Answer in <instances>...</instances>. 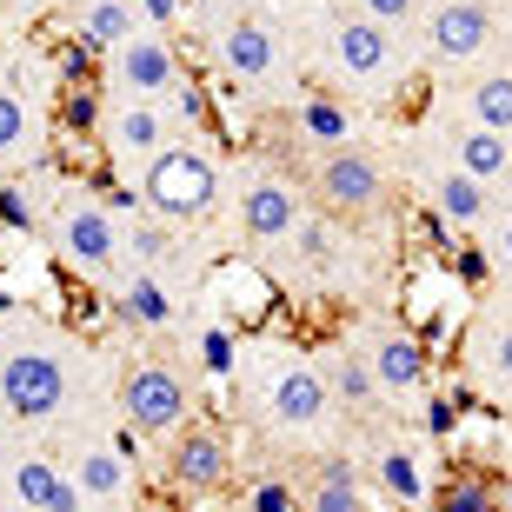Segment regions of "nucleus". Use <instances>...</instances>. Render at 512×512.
I'll list each match as a JSON object with an SVG mask.
<instances>
[{"label": "nucleus", "instance_id": "f257e3e1", "mask_svg": "<svg viewBox=\"0 0 512 512\" xmlns=\"http://www.w3.org/2000/svg\"><path fill=\"white\" fill-rule=\"evenodd\" d=\"M213 200H220V173H213L207 153H193V147L153 153L147 173H140V207L153 220H167V227H187V220L213 213Z\"/></svg>", "mask_w": 512, "mask_h": 512}, {"label": "nucleus", "instance_id": "f03ea898", "mask_svg": "<svg viewBox=\"0 0 512 512\" xmlns=\"http://www.w3.org/2000/svg\"><path fill=\"white\" fill-rule=\"evenodd\" d=\"M74 380H67V360L54 346L40 340H20V346H0V413L34 426V419H54L67 406Z\"/></svg>", "mask_w": 512, "mask_h": 512}, {"label": "nucleus", "instance_id": "7ed1b4c3", "mask_svg": "<svg viewBox=\"0 0 512 512\" xmlns=\"http://www.w3.org/2000/svg\"><path fill=\"white\" fill-rule=\"evenodd\" d=\"M333 60H340V74L353 80L360 94H373V100L399 94V80H406L399 34L380 27V20H366V14H340L333 20Z\"/></svg>", "mask_w": 512, "mask_h": 512}, {"label": "nucleus", "instance_id": "20e7f679", "mask_svg": "<svg viewBox=\"0 0 512 512\" xmlns=\"http://www.w3.org/2000/svg\"><path fill=\"white\" fill-rule=\"evenodd\" d=\"M120 419H127L140 439H167L193 419V386L187 373H173L167 360H147L120 380Z\"/></svg>", "mask_w": 512, "mask_h": 512}, {"label": "nucleus", "instance_id": "39448f33", "mask_svg": "<svg viewBox=\"0 0 512 512\" xmlns=\"http://www.w3.org/2000/svg\"><path fill=\"white\" fill-rule=\"evenodd\" d=\"M54 253H60V266H74L87 280H114L120 273V220L100 200L74 193L54 220Z\"/></svg>", "mask_w": 512, "mask_h": 512}, {"label": "nucleus", "instance_id": "423d86ee", "mask_svg": "<svg viewBox=\"0 0 512 512\" xmlns=\"http://www.w3.org/2000/svg\"><path fill=\"white\" fill-rule=\"evenodd\" d=\"M160 473H167L173 493L207 499L233 479V439L213 426V419H187L180 433H167V453H160Z\"/></svg>", "mask_w": 512, "mask_h": 512}, {"label": "nucleus", "instance_id": "0eeeda50", "mask_svg": "<svg viewBox=\"0 0 512 512\" xmlns=\"http://www.w3.org/2000/svg\"><path fill=\"white\" fill-rule=\"evenodd\" d=\"M313 193L326 200V213H333V220H373V213H386V173H380V160H373V153H360V147L320 153Z\"/></svg>", "mask_w": 512, "mask_h": 512}, {"label": "nucleus", "instance_id": "6e6552de", "mask_svg": "<svg viewBox=\"0 0 512 512\" xmlns=\"http://www.w3.org/2000/svg\"><path fill=\"white\" fill-rule=\"evenodd\" d=\"M213 60H220L240 87H273V80L286 74L280 34H273L266 20H253V14H233L227 27H213Z\"/></svg>", "mask_w": 512, "mask_h": 512}, {"label": "nucleus", "instance_id": "1a4fd4ad", "mask_svg": "<svg viewBox=\"0 0 512 512\" xmlns=\"http://www.w3.org/2000/svg\"><path fill=\"white\" fill-rule=\"evenodd\" d=\"M326 413H333V393H326L320 366H306V360H273L266 366V419H273L280 433H313Z\"/></svg>", "mask_w": 512, "mask_h": 512}, {"label": "nucleus", "instance_id": "9d476101", "mask_svg": "<svg viewBox=\"0 0 512 512\" xmlns=\"http://www.w3.org/2000/svg\"><path fill=\"white\" fill-rule=\"evenodd\" d=\"M300 220H306V193L293 180H280V173H253L247 193H240V227H247V240L286 247Z\"/></svg>", "mask_w": 512, "mask_h": 512}, {"label": "nucleus", "instance_id": "9b49d317", "mask_svg": "<svg viewBox=\"0 0 512 512\" xmlns=\"http://www.w3.org/2000/svg\"><path fill=\"white\" fill-rule=\"evenodd\" d=\"M180 80V60H173L167 40H153V34H133L114 47V87H127L133 100H160Z\"/></svg>", "mask_w": 512, "mask_h": 512}, {"label": "nucleus", "instance_id": "f8f14e48", "mask_svg": "<svg viewBox=\"0 0 512 512\" xmlns=\"http://www.w3.org/2000/svg\"><path fill=\"white\" fill-rule=\"evenodd\" d=\"M114 313L127 326H140V333H167L180 320V300H173L167 280H153L147 266H120L114 273Z\"/></svg>", "mask_w": 512, "mask_h": 512}, {"label": "nucleus", "instance_id": "ddd939ff", "mask_svg": "<svg viewBox=\"0 0 512 512\" xmlns=\"http://www.w3.org/2000/svg\"><path fill=\"white\" fill-rule=\"evenodd\" d=\"M426 40H433L439 60H473L493 40V7L486 0H439L433 20H426Z\"/></svg>", "mask_w": 512, "mask_h": 512}, {"label": "nucleus", "instance_id": "4468645a", "mask_svg": "<svg viewBox=\"0 0 512 512\" xmlns=\"http://www.w3.org/2000/svg\"><path fill=\"white\" fill-rule=\"evenodd\" d=\"M74 486H80V499H94V506H107V512H133V459H127V446H87L80 453V466H74Z\"/></svg>", "mask_w": 512, "mask_h": 512}, {"label": "nucleus", "instance_id": "2eb2a0df", "mask_svg": "<svg viewBox=\"0 0 512 512\" xmlns=\"http://www.w3.org/2000/svg\"><path fill=\"white\" fill-rule=\"evenodd\" d=\"M120 253H133V266H147L153 280H167L173 273H187V240H180V227H167V220H153V213H133V220H120Z\"/></svg>", "mask_w": 512, "mask_h": 512}, {"label": "nucleus", "instance_id": "dca6fc26", "mask_svg": "<svg viewBox=\"0 0 512 512\" xmlns=\"http://www.w3.org/2000/svg\"><path fill=\"white\" fill-rule=\"evenodd\" d=\"M107 147H114V160H153V153H167L173 127H167V114H160V100H127V107H114V114H107Z\"/></svg>", "mask_w": 512, "mask_h": 512}, {"label": "nucleus", "instance_id": "f3484780", "mask_svg": "<svg viewBox=\"0 0 512 512\" xmlns=\"http://www.w3.org/2000/svg\"><path fill=\"white\" fill-rule=\"evenodd\" d=\"M366 366H373L380 393H419V386H426V346H419L406 326H380L373 346H366Z\"/></svg>", "mask_w": 512, "mask_h": 512}, {"label": "nucleus", "instance_id": "a211bd4d", "mask_svg": "<svg viewBox=\"0 0 512 512\" xmlns=\"http://www.w3.org/2000/svg\"><path fill=\"white\" fill-rule=\"evenodd\" d=\"M453 167L493 193V187L512 180V140L506 133H486V127H459L453 133Z\"/></svg>", "mask_w": 512, "mask_h": 512}, {"label": "nucleus", "instance_id": "6ab92c4d", "mask_svg": "<svg viewBox=\"0 0 512 512\" xmlns=\"http://www.w3.org/2000/svg\"><path fill=\"white\" fill-rule=\"evenodd\" d=\"M426 200H433V220H446V227H486L493 220V193L479 187V180H466L459 167L433 173L426 180Z\"/></svg>", "mask_w": 512, "mask_h": 512}, {"label": "nucleus", "instance_id": "aec40b11", "mask_svg": "<svg viewBox=\"0 0 512 512\" xmlns=\"http://www.w3.org/2000/svg\"><path fill=\"white\" fill-rule=\"evenodd\" d=\"M140 34V7L133 0H80L74 14V40L80 47H94V54H114L120 40Z\"/></svg>", "mask_w": 512, "mask_h": 512}, {"label": "nucleus", "instance_id": "412c9836", "mask_svg": "<svg viewBox=\"0 0 512 512\" xmlns=\"http://www.w3.org/2000/svg\"><path fill=\"white\" fill-rule=\"evenodd\" d=\"M300 512H373L360 493V466L346 453L320 459V473H313V486L300 493Z\"/></svg>", "mask_w": 512, "mask_h": 512}, {"label": "nucleus", "instance_id": "4be33fe9", "mask_svg": "<svg viewBox=\"0 0 512 512\" xmlns=\"http://www.w3.org/2000/svg\"><path fill=\"white\" fill-rule=\"evenodd\" d=\"M333 406L346 413H373L380 406V380H373V366H366V346H333V366L320 373Z\"/></svg>", "mask_w": 512, "mask_h": 512}, {"label": "nucleus", "instance_id": "5701e85b", "mask_svg": "<svg viewBox=\"0 0 512 512\" xmlns=\"http://www.w3.org/2000/svg\"><path fill=\"white\" fill-rule=\"evenodd\" d=\"M373 486H380L393 506H426V473H419V453H413V446H399V439L373 446Z\"/></svg>", "mask_w": 512, "mask_h": 512}, {"label": "nucleus", "instance_id": "b1692460", "mask_svg": "<svg viewBox=\"0 0 512 512\" xmlns=\"http://www.w3.org/2000/svg\"><path fill=\"white\" fill-rule=\"evenodd\" d=\"M300 140H306V147H320V153L353 147V114H346L333 94H306L300 100Z\"/></svg>", "mask_w": 512, "mask_h": 512}, {"label": "nucleus", "instance_id": "393cba45", "mask_svg": "<svg viewBox=\"0 0 512 512\" xmlns=\"http://www.w3.org/2000/svg\"><path fill=\"white\" fill-rule=\"evenodd\" d=\"M286 247H293V253H300V266H306V273H313V280H333V273H340V233H333V220H320V213H306V220H300V227H293V240H286Z\"/></svg>", "mask_w": 512, "mask_h": 512}, {"label": "nucleus", "instance_id": "a878e982", "mask_svg": "<svg viewBox=\"0 0 512 512\" xmlns=\"http://www.w3.org/2000/svg\"><path fill=\"white\" fill-rule=\"evenodd\" d=\"M466 127H486V133H506L512 140V74H486L466 87Z\"/></svg>", "mask_w": 512, "mask_h": 512}, {"label": "nucleus", "instance_id": "bb28decb", "mask_svg": "<svg viewBox=\"0 0 512 512\" xmlns=\"http://www.w3.org/2000/svg\"><path fill=\"white\" fill-rule=\"evenodd\" d=\"M426 512H506V506H499V486L486 473H453L439 479V493H426Z\"/></svg>", "mask_w": 512, "mask_h": 512}, {"label": "nucleus", "instance_id": "cd10ccee", "mask_svg": "<svg viewBox=\"0 0 512 512\" xmlns=\"http://www.w3.org/2000/svg\"><path fill=\"white\" fill-rule=\"evenodd\" d=\"M54 479H60L54 459H40V453H20L14 459V499L27 512H40V499H47V486H54Z\"/></svg>", "mask_w": 512, "mask_h": 512}, {"label": "nucleus", "instance_id": "c85d7f7f", "mask_svg": "<svg viewBox=\"0 0 512 512\" xmlns=\"http://www.w3.org/2000/svg\"><path fill=\"white\" fill-rule=\"evenodd\" d=\"M160 114H167L173 140H180V127H200V120H207V94H200V87H193V80L180 74V80L167 87V94H160Z\"/></svg>", "mask_w": 512, "mask_h": 512}, {"label": "nucleus", "instance_id": "c756f323", "mask_svg": "<svg viewBox=\"0 0 512 512\" xmlns=\"http://www.w3.org/2000/svg\"><path fill=\"white\" fill-rule=\"evenodd\" d=\"M479 353L473 360L493 373V380H512V320H493V326H479Z\"/></svg>", "mask_w": 512, "mask_h": 512}, {"label": "nucleus", "instance_id": "7c9ffc66", "mask_svg": "<svg viewBox=\"0 0 512 512\" xmlns=\"http://www.w3.org/2000/svg\"><path fill=\"white\" fill-rule=\"evenodd\" d=\"M60 127L74 133V140H87V133L100 127V100H94V87H67V94H60Z\"/></svg>", "mask_w": 512, "mask_h": 512}, {"label": "nucleus", "instance_id": "2f4dec72", "mask_svg": "<svg viewBox=\"0 0 512 512\" xmlns=\"http://www.w3.org/2000/svg\"><path fill=\"white\" fill-rule=\"evenodd\" d=\"M247 512H300V493H293V479L266 473L260 486H253V493H247Z\"/></svg>", "mask_w": 512, "mask_h": 512}, {"label": "nucleus", "instance_id": "473e14b6", "mask_svg": "<svg viewBox=\"0 0 512 512\" xmlns=\"http://www.w3.org/2000/svg\"><path fill=\"white\" fill-rule=\"evenodd\" d=\"M20 147H27V107L20 94H0V160H14Z\"/></svg>", "mask_w": 512, "mask_h": 512}, {"label": "nucleus", "instance_id": "72a5a7b5", "mask_svg": "<svg viewBox=\"0 0 512 512\" xmlns=\"http://www.w3.org/2000/svg\"><path fill=\"white\" fill-rule=\"evenodd\" d=\"M0 220H7L14 233H34V227H40L34 193H27V187H0Z\"/></svg>", "mask_w": 512, "mask_h": 512}, {"label": "nucleus", "instance_id": "f704fd0d", "mask_svg": "<svg viewBox=\"0 0 512 512\" xmlns=\"http://www.w3.org/2000/svg\"><path fill=\"white\" fill-rule=\"evenodd\" d=\"M233 353H240V346H233L227 326H207V333H200V366H207V373H233Z\"/></svg>", "mask_w": 512, "mask_h": 512}, {"label": "nucleus", "instance_id": "c9c22d12", "mask_svg": "<svg viewBox=\"0 0 512 512\" xmlns=\"http://www.w3.org/2000/svg\"><path fill=\"white\" fill-rule=\"evenodd\" d=\"M419 426H426L433 439H446L459 426V399L453 393H433V399H426V413H419Z\"/></svg>", "mask_w": 512, "mask_h": 512}, {"label": "nucleus", "instance_id": "e433bc0d", "mask_svg": "<svg viewBox=\"0 0 512 512\" xmlns=\"http://www.w3.org/2000/svg\"><path fill=\"white\" fill-rule=\"evenodd\" d=\"M87 74H94V47L67 40V47H60V80H67V87H87Z\"/></svg>", "mask_w": 512, "mask_h": 512}, {"label": "nucleus", "instance_id": "4c0bfd02", "mask_svg": "<svg viewBox=\"0 0 512 512\" xmlns=\"http://www.w3.org/2000/svg\"><path fill=\"white\" fill-rule=\"evenodd\" d=\"M413 7H419V0H353V14L380 20V27H399V20H413Z\"/></svg>", "mask_w": 512, "mask_h": 512}, {"label": "nucleus", "instance_id": "58836bf2", "mask_svg": "<svg viewBox=\"0 0 512 512\" xmlns=\"http://www.w3.org/2000/svg\"><path fill=\"white\" fill-rule=\"evenodd\" d=\"M80 506H87V499H80V486L67 473H60L54 486H47V499H40V512H80Z\"/></svg>", "mask_w": 512, "mask_h": 512}, {"label": "nucleus", "instance_id": "ea45409f", "mask_svg": "<svg viewBox=\"0 0 512 512\" xmlns=\"http://www.w3.org/2000/svg\"><path fill=\"white\" fill-rule=\"evenodd\" d=\"M486 253L512 273V213H499V220H493V247H486Z\"/></svg>", "mask_w": 512, "mask_h": 512}, {"label": "nucleus", "instance_id": "a19ab883", "mask_svg": "<svg viewBox=\"0 0 512 512\" xmlns=\"http://www.w3.org/2000/svg\"><path fill=\"white\" fill-rule=\"evenodd\" d=\"M486 266H493V253H486V247H466V253H459V273H466V280H486Z\"/></svg>", "mask_w": 512, "mask_h": 512}, {"label": "nucleus", "instance_id": "79ce46f5", "mask_svg": "<svg viewBox=\"0 0 512 512\" xmlns=\"http://www.w3.org/2000/svg\"><path fill=\"white\" fill-rule=\"evenodd\" d=\"M147 20H160V27H173V14H180V0H133Z\"/></svg>", "mask_w": 512, "mask_h": 512}, {"label": "nucleus", "instance_id": "37998d69", "mask_svg": "<svg viewBox=\"0 0 512 512\" xmlns=\"http://www.w3.org/2000/svg\"><path fill=\"white\" fill-rule=\"evenodd\" d=\"M499 506H506V512H512V486H499Z\"/></svg>", "mask_w": 512, "mask_h": 512}, {"label": "nucleus", "instance_id": "c03bdc74", "mask_svg": "<svg viewBox=\"0 0 512 512\" xmlns=\"http://www.w3.org/2000/svg\"><path fill=\"white\" fill-rule=\"evenodd\" d=\"M0 512H27V506H20V499H14V506H0Z\"/></svg>", "mask_w": 512, "mask_h": 512}]
</instances>
